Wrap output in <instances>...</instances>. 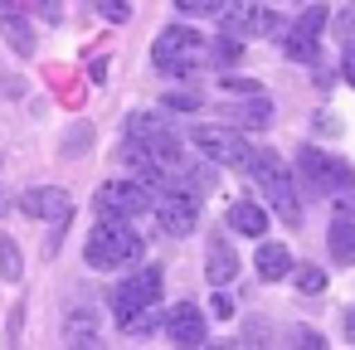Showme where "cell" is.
I'll return each mask as SVG.
<instances>
[{"label": "cell", "mask_w": 355, "mask_h": 350, "mask_svg": "<svg viewBox=\"0 0 355 350\" xmlns=\"http://www.w3.org/2000/svg\"><path fill=\"white\" fill-rule=\"evenodd\" d=\"M141 253H146V243H141V234L132 229V219H112V214H103V219L93 224L88 243H83V258H88L93 272L132 268V263H141Z\"/></svg>", "instance_id": "obj_1"}, {"label": "cell", "mask_w": 355, "mask_h": 350, "mask_svg": "<svg viewBox=\"0 0 355 350\" xmlns=\"http://www.w3.org/2000/svg\"><path fill=\"white\" fill-rule=\"evenodd\" d=\"M151 64L166 78H190V73L209 69V40L195 35L190 25H166L151 44Z\"/></svg>", "instance_id": "obj_2"}, {"label": "cell", "mask_w": 355, "mask_h": 350, "mask_svg": "<svg viewBox=\"0 0 355 350\" xmlns=\"http://www.w3.org/2000/svg\"><path fill=\"white\" fill-rule=\"evenodd\" d=\"M243 170H248V175H253V185L268 195V204H272V214H277V219H287V224H297V219H302L297 185H292V175H287V161H282L277 151H268V146H248V161H243Z\"/></svg>", "instance_id": "obj_3"}, {"label": "cell", "mask_w": 355, "mask_h": 350, "mask_svg": "<svg viewBox=\"0 0 355 350\" xmlns=\"http://www.w3.org/2000/svg\"><path fill=\"white\" fill-rule=\"evenodd\" d=\"M297 170L316 195H350L355 190V170L340 156H326L321 146H302L297 151Z\"/></svg>", "instance_id": "obj_4"}, {"label": "cell", "mask_w": 355, "mask_h": 350, "mask_svg": "<svg viewBox=\"0 0 355 350\" xmlns=\"http://www.w3.org/2000/svg\"><path fill=\"white\" fill-rule=\"evenodd\" d=\"M98 214H112V219H137V214H151L156 209V190L141 185L137 175H122V180H103L98 195H93Z\"/></svg>", "instance_id": "obj_5"}, {"label": "cell", "mask_w": 355, "mask_h": 350, "mask_svg": "<svg viewBox=\"0 0 355 350\" xmlns=\"http://www.w3.org/2000/svg\"><path fill=\"white\" fill-rule=\"evenodd\" d=\"M151 306H161V268H141V272H132L127 282L112 287V316H117V326H127L132 316H141Z\"/></svg>", "instance_id": "obj_6"}, {"label": "cell", "mask_w": 355, "mask_h": 350, "mask_svg": "<svg viewBox=\"0 0 355 350\" xmlns=\"http://www.w3.org/2000/svg\"><path fill=\"white\" fill-rule=\"evenodd\" d=\"M326 6H311L302 20H292L287 30H282V59H292V64H316L321 59V35H326Z\"/></svg>", "instance_id": "obj_7"}, {"label": "cell", "mask_w": 355, "mask_h": 350, "mask_svg": "<svg viewBox=\"0 0 355 350\" xmlns=\"http://www.w3.org/2000/svg\"><path fill=\"white\" fill-rule=\"evenodd\" d=\"M195 151L214 166H243L248 161V137L243 132H229V127H195L190 132Z\"/></svg>", "instance_id": "obj_8"}, {"label": "cell", "mask_w": 355, "mask_h": 350, "mask_svg": "<svg viewBox=\"0 0 355 350\" xmlns=\"http://www.w3.org/2000/svg\"><path fill=\"white\" fill-rule=\"evenodd\" d=\"M277 30V15L268 6H258V0H234V6H224V35L234 40H263Z\"/></svg>", "instance_id": "obj_9"}, {"label": "cell", "mask_w": 355, "mask_h": 350, "mask_svg": "<svg viewBox=\"0 0 355 350\" xmlns=\"http://www.w3.org/2000/svg\"><path fill=\"white\" fill-rule=\"evenodd\" d=\"M161 331L171 345H205L209 340V326H205V311L195 301H175L166 316H161Z\"/></svg>", "instance_id": "obj_10"}, {"label": "cell", "mask_w": 355, "mask_h": 350, "mask_svg": "<svg viewBox=\"0 0 355 350\" xmlns=\"http://www.w3.org/2000/svg\"><path fill=\"white\" fill-rule=\"evenodd\" d=\"M20 209H25L30 219L64 224V219L73 214V195H69L64 185H35V190H25V195H20Z\"/></svg>", "instance_id": "obj_11"}, {"label": "cell", "mask_w": 355, "mask_h": 350, "mask_svg": "<svg viewBox=\"0 0 355 350\" xmlns=\"http://www.w3.org/2000/svg\"><path fill=\"white\" fill-rule=\"evenodd\" d=\"M326 248H331L336 263H355V204L350 200L336 204V214L326 224Z\"/></svg>", "instance_id": "obj_12"}, {"label": "cell", "mask_w": 355, "mask_h": 350, "mask_svg": "<svg viewBox=\"0 0 355 350\" xmlns=\"http://www.w3.org/2000/svg\"><path fill=\"white\" fill-rule=\"evenodd\" d=\"M205 277L209 287H229L239 277V253L229 238H209V253H205Z\"/></svg>", "instance_id": "obj_13"}, {"label": "cell", "mask_w": 355, "mask_h": 350, "mask_svg": "<svg viewBox=\"0 0 355 350\" xmlns=\"http://www.w3.org/2000/svg\"><path fill=\"white\" fill-rule=\"evenodd\" d=\"M0 35H6V44H10L20 59H35V25H30V15H25L20 6L0 15Z\"/></svg>", "instance_id": "obj_14"}, {"label": "cell", "mask_w": 355, "mask_h": 350, "mask_svg": "<svg viewBox=\"0 0 355 350\" xmlns=\"http://www.w3.org/2000/svg\"><path fill=\"white\" fill-rule=\"evenodd\" d=\"M229 229L234 234H248V238H263L268 234V209L253 204V200H234L229 204Z\"/></svg>", "instance_id": "obj_15"}, {"label": "cell", "mask_w": 355, "mask_h": 350, "mask_svg": "<svg viewBox=\"0 0 355 350\" xmlns=\"http://www.w3.org/2000/svg\"><path fill=\"white\" fill-rule=\"evenodd\" d=\"M224 117H229L234 127H248V132H263V127L272 122V107H268V98H263V93H253L248 103H234V107H224Z\"/></svg>", "instance_id": "obj_16"}, {"label": "cell", "mask_w": 355, "mask_h": 350, "mask_svg": "<svg viewBox=\"0 0 355 350\" xmlns=\"http://www.w3.org/2000/svg\"><path fill=\"white\" fill-rule=\"evenodd\" d=\"M287 272H292L287 243H263V248H258V277H263V282H282Z\"/></svg>", "instance_id": "obj_17"}, {"label": "cell", "mask_w": 355, "mask_h": 350, "mask_svg": "<svg viewBox=\"0 0 355 350\" xmlns=\"http://www.w3.org/2000/svg\"><path fill=\"white\" fill-rule=\"evenodd\" d=\"M64 340H69V345H98V321H93L88 311L69 316V331H64Z\"/></svg>", "instance_id": "obj_18"}, {"label": "cell", "mask_w": 355, "mask_h": 350, "mask_svg": "<svg viewBox=\"0 0 355 350\" xmlns=\"http://www.w3.org/2000/svg\"><path fill=\"white\" fill-rule=\"evenodd\" d=\"M20 272H25L20 243H15V238H0V277H6V282H20Z\"/></svg>", "instance_id": "obj_19"}, {"label": "cell", "mask_w": 355, "mask_h": 350, "mask_svg": "<svg viewBox=\"0 0 355 350\" xmlns=\"http://www.w3.org/2000/svg\"><path fill=\"white\" fill-rule=\"evenodd\" d=\"M88 6H93L103 20H112V25H127V20H132V0H88Z\"/></svg>", "instance_id": "obj_20"}, {"label": "cell", "mask_w": 355, "mask_h": 350, "mask_svg": "<svg viewBox=\"0 0 355 350\" xmlns=\"http://www.w3.org/2000/svg\"><path fill=\"white\" fill-rule=\"evenodd\" d=\"M239 44H243V40H234V35H224V40H214V44H209V64H219V69H229V64H239Z\"/></svg>", "instance_id": "obj_21"}, {"label": "cell", "mask_w": 355, "mask_h": 350, "mask_svg": "<svg viewBox=\"0 0 355 350\" xmlns=\"http://www.w3.org/2000/svg\"><path fill=\"white\" fill-rule=\"evenodd\" d=\"M336 35H340V49H345V54H355V0L336 15Z\"/></svg>", "instance_id": "obj_22"}, {"label": "cell", "mask_w": 355, "mask_h": 350, "mask_svg": "<svg viewBox=\"0 0 355 350\" xmlns=\"http://www.w3.org/2000/svg\"><path fill=\"white\" fill-rule=\"evenodd\" d=\"M224 6H229V0H175L180 15H219Z\"/></svg>", "instance_id": "obj_23"}, {"label": "cell", "mask_w": 355, "mask_h": 350, "mask_svg": "<svg viewBox=\"0 0 355 350\" xmlns=\"http://www.w3.org/2000/svg\"><path fill=\"white\" fill-rule=\"evenodd\" d=\"M200 103H205V98H200V93H185V88L166 93V107H171V112H200Z\"/></svg>", "instance_id": "obj_24"}, {"label": "cell", "mask_w": 355, "mask_h": 350, "mask_svg": "<svg viewBox=\"0 0 355 350\" xmlns=\"http://www.w3.org/2000/svg\"><path fill=\"white\" fill-rule=\"evenodd\" d=\"M321 287H326V272H321V268H297V292L316 297Z\"/></svg>", "instance_id": "obj_25"}, {"label": "cell", "mask_w": 355, "mask_h": 350, "mask_svg": "<svg viewBox=\"0 0 355 350\" xmlns=\"http://www.w3.org/2000/svg\"><path fill=\"white\" fill-rule=\"evenodd\" d=\"M88 137H93V132L78 122V127L69 132V141H64V156H78V151H88Z\"/></svg>", "instance_id": "obj_26"}, {"label": "cell", "mask_w": 355, "mask_h": 350, "mask_svg": "<svg viewBox=\"0 0 355 350\" xmlns=\"http://www.w3.org/2000/svg\"><path fill=\"white\" fill-rule=\"evenodd\" d=\"M35 6H40V20H49V25L64 20V0H35Z\"/></svg>", "instance_id": "obj_27"}, {"label": "cell", "mask_w": 355, "mask_h": 350, "mask_svg": "<svg viewBox=\"0 0 355 350\" xmlns=\"http://www.w3.org/2000/svg\"><path fill=\"white\" fill-rule=\"evenodd\" d=\"M224 88L229 93H263V83H253V78H224Z\"/></svg>", "instance_id": "obj_28"}, {"label": "cell", "mask_w": 355, "mask_h": 350, "mask_svg": "<svg viewBox=\"0 0 355 350\" xmlns=\"http://www.w3.org/2000/svg\"><path fill=\"white\" fill-rule=\"evenodd\" d=\"M287 340H292V345H326V340H321L316 331H306V326H297V331H292Z\"/></svg>", "instance_id": "obj_29"}, {"label": "cell", "mask_w": 355, "mask_h": 350, "mask_svg": "<svg viewBox=\"0 0 355 350\" xmlns=\"http://www.w3.org/2000/svg\"><path fill=\"white\" fill-rule=\"evenodd\" d=\"M214 316H234V301H229V297H224V292H219V297H214Z\"/></svg>", "instance_id": "obj_30"}, {"label": "cell", "mask_w": 355, "mask_h": 350, "mask_svg": "<svg viewBox=\"0 0 355 350\" xmlns=\"http://www.w3.org/2000/svg\"><path fill=\"white\" fill-rule=\"evenodd\" d=\"M340 73H345V83L355 88V54H345V59H340Z\"/></svg>", "instance_id": "obj_31"}, {"label": "cell", "mask_w": 355, "mask_h": 350, "mask_svg": "<svg viewBox=\"0 0 355 350\" xmlns=\"http://www.w3.org/2000/svg\"><path fill=\"white\" fill-rule=\"evenodd\" d=\"M345 335H350V340H355V306H350V311H345Z\"/></svg>", "instance_id": "obj_32"}, {"label": "cell", "mask_w": 355, "mask_h": 350, "mask_svg": "<svg viewBox=\"0 0 355 350\" xmlns=\"http://www.w3.org/2000/svg\"><path fill=\"white\" fill-rule=\"evenodd\" d=\"M6 209H10V195H6V190H0V219H6Z\"/></svg>", "instance_id": "obj_33"}, {"label": "cell", "mask_w": 355, "mask_h": 350, "mask_svg": "<svg viewBox=\"0 0 355 350\" xmlns=\"http://www.w3.org/2000/svg\"><path fill=\"white\" fill-rule=\"evenodd\" d=\"M20 6V0H0V15H6V10H15Z\"/></svg>", "instance_id": "obj_34"}, {"label": "cell", "mask_w": 355, "mask_h": 350, "mask_svg": "<svg viewBox=\"0 0 355 350\" xmlns=\"http://www.w3.org/2000/svg\"><path fill=\"white\" fill-rule=\"evenodd\" d=\"M0 166H6V156H0Z\"/></svg>", "instance_id": "obj_35"}]
</instances>
